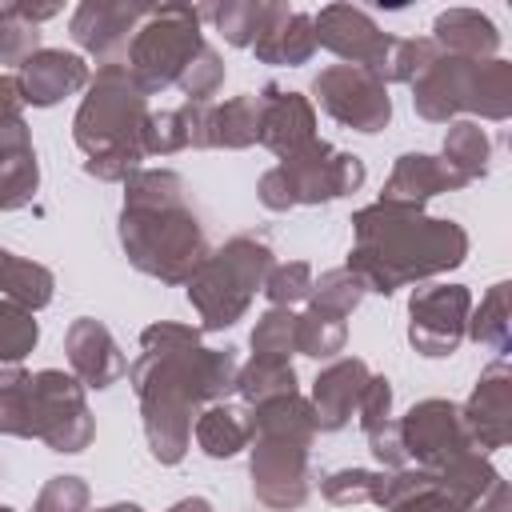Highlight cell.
Segmentation results:
<instances>
[{"instance_id": "6da1fadb", "label": "cell", "mask_w": 512, "mask_h": 512, "mask_svg": "<svg viewBox=\"0 0 512 512\" xmlns=\"http://www.w3.org/2000/svg\"><path fill=\"white\" fill-rule=\"evenodd\" d=\"M196 32H200V16L192 8L168 4V8L148 12V24L140 28L136 48H132L136 72H144L148 84H164L168 76L188 68L196 52Z\"/></svg>"}, {"instance_id": "7a4b0ae2", "label": "cell", "mask_w": 512, "mask_h": 512, "mask_svg": "<svg viewBox=\"0 0 512 512\" xmlns=\"http://www.w3.org/2000/svg\"><path fill=\"white\" fill-rule=\"evenodd\" d=\"M316 44V28L308 16L288 12L284 4H264V20L256 28V52L264 60H304Z\"/></svg>"}, {"instance_id": "3957f363", "label": "cell", "mask_w": 512, "mask_h": 512, "mask_svg": "<svg viewBox=\"0 0 512 512\" xmlns=\"http://www.w3.org/2000/svg\"><path fill=\"white\" fill-rule=\"evenodd\" d=\"M316 92H324V100H328V108L336 116H348V120H360V124H376L368 112L388 116V100H380V92L360 72H348V68L324 72L316 80Z\"/></svg>"}, {"instance_id": "277c9868", "label": "cell", "mask_w": 512, "mask_h": 512, "mask_svg": "<svg viewBox=\"0 0 512 512\" xmlns=\"http://www.w3.org/2000/svg\"><path fill=\"white\" fill-rule=\"evenodd\" d=\"M312 28H316V36L328 44V48H336L340 56H376L380 52V36H376V24L364 16V12H356V8H344V4H332V8H324L320 12V20H312Z\"/></svg>"}, {"instance_id": "5b68a950", "label": "cell", "mask_w": 512, "mask_h": 512, "mask_svg": "<svg viewBox=\"0 0 512 512\" xmlns=\"http://www.w3.org/2000/svg\"><path fill=\"white\" fill-rule=\"evenodd\" d=\"M140 16H144V8H136V4H80L72 16V32L84 48L108 52L124 32H132V24Z\"/></svg>"}, {"instance_id": "8992f818", "label": "cell", "mask_w": 512, "mask_h": 512, "mask_svg": "<svg viewBox=\"0 0 512 512\" xmlns=\"http://www.w3.org/2000/svg\"><path fill=\"white\" fill-rule=\"evenodd\" d=\"M80 80H84V64L76 56H64V52H44V56H36V60L24 64L28 100H40V104L72 92Z\"/></svg>"}, {"instance_id": "52a82bcc", "label": "cell", "mask_w": 512, "mask_h": 512, "mask_svg": "<svg viewBox=\"0 0 512 512\" xmlns=\"http://www.w3.org/2000/svg\"><path fill=\"white\" fill-rule=\"evenodd\" d=\"M212 20L220 24V32H228L232 44H248L264 20V4H224L212 12Z\"/></svg>"}, {"instance_id": "ba28073f", "label": "cell", "mask_w": 512, "mask_h": 512, "mask_svg": "<svg viewBox=\"0 0 512 512\" xmlns=\"http://www.w3.org/2000/svg\"><path fill=\"white\" fill-rule=\"evenodd\" d=\"M32 336H36V328L28 324V320H20V316H0V356H20V348L24 344H32Z\"/></svg>"}, {"instance_id": "9c48e42d", "label": "cell", "mask_w": 512, "mask_h": 512, "mask_svg": "<svg viewBox=\"0 0 512 512\" xmlns=\"http://www.w3.org/2000/svg\"><path fill=\"white\" fill-rule=\"evenodd\" d=\"M216 80H220V64H216L212 52H200V64L188 60V68H184V84H188L192 92H208Z\"/></svg>"}, {"instance_id": "30bf717a", "label": "cell", "mask_w": 512, "mask_h": 512, "mask_svg": "<svg viewBox=\"0 0 512 512\" xmlns=\"http://www.w3.org/2000/svg\"><path fill=\"white\" fill-rule=\"evenodd\" d=\"M12 96H16V84L12 80H0V116L12 108Z\"/></svg>"}]
</instances>
